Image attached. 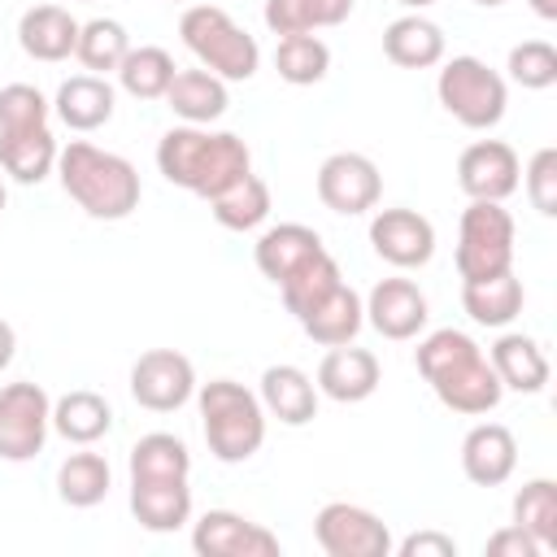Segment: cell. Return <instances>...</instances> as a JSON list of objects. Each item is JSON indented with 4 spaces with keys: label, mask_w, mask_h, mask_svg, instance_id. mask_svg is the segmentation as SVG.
<instances>
[{
    "label": "cell",
    "mask_w": 557,
    "mask_h": 557,
    "mask_svg": "<svg viewBox=\"0 0 557 557\" xmlns=\"http://www.w3.org/2000/svg\"><path fill=\"white\" fill-rule=\"evenodd\" d=\"M196 409L205 426V444L222 466L248 461L265 444V409L261 396L235 379L196 383Z\"/></svg>",
    "instance_id": "4"
},
{
    "label": "cell",
    "mask_w": 557,
    "mask_h": 557,
    "mask_svg": "<svg viewBox=\"0 0 557 557\" xmlns=\"http://www.w3.org/2000/svg\"><path fill=\"white\" fill-rule=\"evenodd\" d=\"M109 426H113V409L91 387H74L61 400H52V431L70 444H96L109 435Z\"/></svg>",
    "instance_id": "29"
},
{
    "label": "cell",
    "mask_w": 557,
    "mask_h": 557,
    "mask_svg": "<svg viewBox=\"0 0 557 557\" xmlns=\"http://www.w3.org/2000/svg\"><path fill=\"white\" fill-rule=\"evenodd\" d=\"M261 409L283 426H305L318 418V383L300 366H265L261 374Z\"/></svg>",
    "instance_id": "22"
},
{
    "label": "cell",
    "mask_w": 557,
    "mask_h": 557,
    "mask_svg": "<svg viewBox=\"0 0 557 557\" xmlns=\"http://www.w3.org/2000/svg\"><path fill=\"white\" fill-rule=\"evenodd\" d=\"M165 104L187 122V126H209L226 113L231 96H226V83L218 74H209L205 65L196 70H178L174 83L165 87Z\"/></svg>",
    "instance_id": "27"
},
{
    "label": "cell",
    "mask_w": 557,
    "mask_h": 557,
    "mask_svg": "<svg viewBox=\"0 0 557 557\" xmlns=\"http://www.w3.org/2000/svg\"><path fill=\"white\" fill-rule=\"evenodd\" d=\"M191 453L170 431H148L131 448V479H187Z\"/></svg>",
    "instance_id": "36"
},
{
    "label": "cell",
    "mask_w": 557,
    "mask_h": 557,
    "mask_svg": "<svg viewBox=\"0 0 557 557\" xmlns=\"http://www.w3.org/2000/svg\"><path fill=\"white\" fill-rule=\"evenodd\" d=\"M131 513L152 535L187 527L191 522V487H187V479H131Z\"/></svg>",
    "instance_id": "19"
},
{
    "label": "cell",
    "mask_w": 557,
    "mask_h": 557,
    "mask_svg": "<svg viewBox=\"0 0 557 557\" xmlns=\"http://www.w3.org/2000/svg\"><path fill=\"white\" fill-rule=\"evenodd\" d=\"M413 361H418V374L431 383L435 400H440L444 409H453V413L483 418V413H492V409L500 405V396H505V387H500V379H496L487 352H483L466 331H457V326L431 331V335L418 344Z\"/></svg>",
    "instance_id": "1"
},
{
    "label": "cell",
    "mask_w": 557,
    "mask_h": 557,
    "mask_svg": "<svg viewBox=\"0 0 557 557\" xmlns=\"http://www.w3.org/2000/svg\"><path fill=\"white\" fill-rule=\"evenodd\" d=\"M174 74H178L174 57H170L165 48H157V44L131 48V52L122 57V65H117V83H122V91L135 96V100H165V87L174 83Z\"/></svg>",
    "instance_id": "33"
},
{
    "label": "cell",
    "mask_w": 557,
    "mask_h": 557,
    "mask_svg": "<svg viewBox=\"0 0 557 557\" xmlns=\"http://www.w3.org/2000/svg\"><path fill=\"white\" fill-rule=\"evenodd\" d=\"M52 113L48 96L30 83H9L0 87V131H22V126H44Z\"/></svg>",
    "instance_id": "40"
},
{
    "label": "cell",
    "mask_w": 557,
    "mask_h": 557,
    "mask_svg": "<svg viewBox=\"0 0 557 557\" xmlns=\"http://www.w3.org/2000/svg\"><path fill=\"white\" fill-rule=\"evenodd\" d=\"M379 383H383V366L370 348L339 344V348H326V357L318 361V396H331L339 405L370 400Z\"/></svg>",
    "instance_id": "16"
},
{
    "label": "cell",
    "mask_w": 557,
    "mask_h": 557,
    "mask_svg": "<svg viewBox=\"0 0 557 557\" xmlns=\"http://www.w3.org/2000/svg\"><path fill=\"white\" fill-rule=\"evenodd\" d=\"M396 4H405V9H413V13H422L426 4H435V0H396Z\"/></svg>",
    "instance_id": "46"
},
{
    "label": "cell",
    "mask_w": 557,
    "mask_h": 557,
    "mask_svg": "<svg viewBox=\"0 0 557 557\" xmlns=\"http://www.w3.org/2000/svg\"><path fill=\"white\" fill-rule=\"evenodd\" d=\"M383 57L400 70H431L444 61V30L422 13H405V17L387 22Z\"/></svg>",
    "instance_id": "25"
},
{
    "label": "cell",
    "mask_w": 557,
    "mask_h": 557,
    "mask_svg": "<svg viewBox=\"0 0 557 557\" xmlns=\"http://www.w3.org/2000/svg\"><path fill=\"white\" fill-rule=\"evenodd\" d=\"M113 487V470L100 453H70L61 466H57V496L70 505V509H91L109 496Z\"/></svg>",
    "instance_id": "32"
},
{
    "label": "cell",
    "mask_w": 557,
    "mask_h": 557,
    "mask_svg": "<svg viewBox=\"0 0 557 557\" xmlns=\"http://www.w3.org/2000/svg\"><path fill=\"white\" fill-rule=\"evenodd\" d=\"M209 209H213L218 226H226V231H257L270 218V187H265V178H257L248 170L244 178H235L231 187L209 196Z\"/></svg>",
    "instance_id": "31"
},
{
    "label": "cell",
    "mask_w": 557,
    "mask_h": 557,
    "mask_svg": "<svg viewBox=\"0 0 557 557\" xmlns=\"http://www.w3.org/2000/svg\"><path fill=\"white\" fill-rule=\"evenodd\" d=\"M78 17L65 9V4H30L22 17H17V44L30 61H44V65H57L65 57H74V44H78Z\"/></svg>",
    "instance_id": "18"
},
{
    "label": "cell",
    "mask_w": 557,
    "mask_h": 557,
    "mask_svg": "<svg viewBox=\"0 0 557 557\" xmlns=\"http://www.w3.org/2000/svg\"><path fill=\"white\" fill-rule=\"evenodd\" d=\"M522 187L531 209H540L544 218H557V148H540L527 170H522Z\"/></svg>",
    "instance_id": "41"
},
{
    "label": "cell",
    "mask_w": 557,
    "mask_h": 557,
    "mask_svg": "<svg viewBox=\"0 0 557 557\" xmlns=\"http://www.w3.org/2000/svg\"><path fill=\"white\" fill-rule=\"evenodd\" d=\"M487 361L500 379L505 392H522V396H540L548 387V357L540 348V339L522 335V331H505L492 348Z\"/></svg>",
    "instance_id": "20"
},
{
    "label": "cell",
    "mask_w": 557,
    "mask_h": 557,
    "mask_svg": "<svg viewBox=\"0 0 557 557\" xmlns=\"http://www.w3.org/2000/svg\"><path fill=\"white\" fill-rule=\"evenodd\" d=\"M131 52V35L117 17H91L78 26V44H74V57L87 74H117L122 57Z\"/></svg>",
    "instance_id": "35"
},
{
    "label": "cell",
    "mask_w": 557,
    "mask_h": 557,
    "mask_svg": "<svg viewBox=\"0 0 557 557\" xmlns=\"http://www.w3.org/2000/svg\"><path fill=\"white\" fill-rule=\"evenodd\" d=\"M52 431V396L39 383L0 387V461H30Z\"/></svg>",
    "instance_id": "9"
},
{
    "label": "cell",
    "mask_w": 557,
    "mask_h": 557,
    "mask_svg": "<svg viewBox=\"0 0 557 557\" xmlns=\"http://www.w3.org/2000/svg\"><path fill=\"white\" fill-rule=\"evenodd\" d=\"M157 170L165 174V183L209 200L252 170V152L235 131H209V126L183 122V126H170L161 135Z\"/></svg>",
    "instance_id": "2"
},
{
    "label": "cell",
    "mask_w": 557,
    "mask_h": 557,
    "mask_svg": "<svg viewBox=\"0 0 557 557\" xmlns=\"http://www.w3.org/2000/svg\"><path fill=\"white\" fill-rule=\"evenodd\" d=\"M0 213H4V178H0Z\"/></svg>",
    "instance_id": "48"
},
{
    "label": "cell",
    "mask_w": 557,
    "mask_h": 557,
    "mask_svg": "<svg viewBox=\"0 0 557 557\" xmlns=\"http://www.w3.org/2000/svg\"><path fill=\"white\" fill-rule=\"evenodd\" d=\"M57 139L44 126H22V131H0V170L13 183H44L57 170Z\"/></svg>",
    "instance_id": "24"
},
{
    "label": "cell",
    "mask_w": 557,
    "mask_h": 557,
    "mask_svg": "<svg viewBox=\"0 0 557 557\" xmlns=\"http://www.w3.org/2000/svg\"><path fill=\"white\" fill-rule=\"evenodd\" d=\"M113 104H117V91L104 74H74L57 87L52 96V113L70 126V131H100L109 117H113Z\"/></svg>",
    "instance_id": "23"
},
{
    "label": "cell",
    "mask_w": 557,
    "mask_h": 557,
    "mask_svg": "<svg viewBox=\"0 0 557 557\" xmlns=\"http://www.w3.org/2000/svg\"><path fill=\"white\" fill-rule=\"evenodd\" d=\"M57 178L65 187V196L96 222H122L139 209V170L109 152V148H96L87 139H70L61 152H57Z\"/></svg>",
    "instance_id": "3"
},
{
    "label": "cell",
    "mask_w": 557,
    "mask_h": 557,
    "mask_svg": "<svg viewBox=\"0 0 557 557\" xmlns=\"http://www.w3.org/2000/svg\"><path fill=\"white\" fill-rule=\"evenodd\" d=\"M370 248L396 270H418L435 257V226L418 209H379L370 218Z\"/></svg>",
    "instance_id": "14"
},
{
    "label": "cell",
    "mask_w": 557,
    "mask_h": 557,
    "mask_svg": "<svg viewBox=\"0 0 557 557\" xmlns=\"http://www.w3.org/2000/svg\"><path fill=\"white\" fill-rule=\"evenodd\" d=\"M357 0H265L261 17L274 35H309L348 22Z\"/></svg>",
    "instance_id": "30"
},
{
    "label": "cell",
    "mask_w": 557,
    "mask_h": 557,
    "mask_svg": "<svg viewBox=\"0 0 557 557\" xmlns=\"http://www.w3.org/2000/svg\"><path fill=\"white\" fill-rule=\"evenodd\" d=\"M392 553H400V557H457V540L444 531H413L400 544H392Z\"/></svg>",
    "instance_id": "43"
},
{
    "label": "cell",
    "mask_w": 557,
    "mask_h": 557,
    "mask_svg": "<svg viewBox=\"0 0 557 557\" xmlns=\"http://www.w3.org/2000/svg\"><path fill=\"white\" fill-rule=\"evenodd\" d=\"M274 70L283 83L292 87H313L326 78L331 70V48L309 30V35H278V48H274Z\"/></svg>",
    "instance_id": "37"
},
{
    "label": "cell",
    "mask_w": 557,
    "mask_h": 557,
    "mask_svg": "<svg viewBox=\"0 0 557 557\" xmlns=\"http://www.w3.org/2000/svg\"><path fill=\"white\" fill-rule=\"evenodd\" d=\"M509 78L527 91H544L557 83V48L548 39H522L509 48V61H505Z\"/></svg>",
    "instance_id": "39"
},
{
    "label": "cell",
    "mask_w": 557,
    "mask_h": 557,
    "mask_svg": "<svg viewBox=\"0 0 557 557\" xmlns=\"http://www.w3.org/2000/svg\"><path fill=\"white\" fill-rule=\"evenodd\" d=\"M361 305H366V322L383 339H396V344L413 339L431 318V305L413 278H379Z\"/></svg>",
    "instance_id": "15"
},
{
    "label": "cell",
    "mask_w": 557,
    "mask_h": 557,
    "mask_svg": "<svg viewBox=\"0 0 557 557\" xmlns=\"http://www.w3.org/2000/svg\"><path fill=\"white\" fill-rule=\"evenodd\" d=\"M435 96H440V104L466 131H492L505 117V104H509L505 78L487 61H479V57H453V61H444V70L435 78Z\"/></svg>",
    "instance_id": "7"
},
{
    "label": "cell",
    "mask_w": 557,
    "mask_h": 557,
    "mask_svg": "<svg viewBox=\"0 0 557 557\" xmlns=\"http://www.w3.org/2000/svg\"><path fill=\"white\" fill-rule=\"evenodd\" d=\"M13 352H17V335H13V326L0 318V370H9Z\"/></svg>",
    "instance_id": "44"
},
{
    "label": "cell",
    "mask_w": 557,
    "mask_h": 557,
    "mask_svg": "<svg viewBox=\"0 0 557 557\" xmlns=\"http://www.w3.org/2000/svg\"><path fill=\"white\" fill-rule=\"evenodd\" d=\"M522 183V161L505 139H474L457 157V187L470 200H509Z\"/></svg>",
    "instance_id": "13"
},
{
    "label": "cell",
    "mask_w": 557,
    "mask_h": 557,
    "mask_svg": "<svg viewBox=\"0 0 557 557\" xmlns=\"http://www.w3.org/2000/svg\"><path fill=\"white\" fill-rule=\"evenodd\" d=\"M513 218L500 200H470L457 222V274L461 283L496 278L513 270Z\"/></svg>",
    "instance_id": "6"
},
{
    "label": "cell",
    "mask_w": 557,
    "mask_h": 557,
    "mask_svg": "<svg viewBox=\"0 0 557 557\" xmlns=\"http://www.w3.org/2000/svg\"><path fill=\"white\" fill-rule=\"evenodd\" d=\"M131 396L152 413H174L196 396V366L178 348H148L131 366Z\"/></svg>",
    "instance_id": "10"
},
{
    "label": "cell",
    "mask_w": 557,
    "mask_h": 557,
    "mask_svg": "<svg viewBox=\"0 0 557 557\" xmlns=\"http://www.w3.org/2000/svg\"><path fill=\"white\" fill-rule=\"evenodd\" d=\"M339 283H344V274H339L335 257L322 248L318 257H309L305 265H296V270L278 283V296H283V305H287L292 318H305V313H309L322 296H331Z\"/></svg>",
    "instance_id": "34"
},
{
    "label": "cell",
    "mask_w": 557,
    "mask_h": 557,
    "mask_svg": "<svg viewBox=\"0 0 557 557\" xmlns=\"http://www.w3.org/2000/svg\"><path fill=\"white\" fill-rule=\"evenodd\" d=\"M531 9H535V17H544V22H557V0H527Z\"/></svg>",
    "instance_id": "45"
},
{
    "label": "cell",
    "mask_w": 557,
    "mask_h": 557,
    "mask_svg": "<svg viewBox=\"0 0 557 557\" xmlns=\"http://www.w3.org/2000/svg\"><path fill=\"white\" fill-rule=\"evenodd\" d=\"M379 196H383V174L366 152H331L318 165V200L331 213H344V218L370 213Z\"/></svg>",
    "instance_id": "11"
},
{
    "label": "cell",
    "mask_w": 557,
    "mask_h": 557,
    "mask_svg": "<svg viewBox=\"0 0 557 557\" xmlns=\"http://www.w3.org/2000/svg\"><path fill=\"white\" fill-rule=\"evenodd\" d=\"M300 322V331L313 339V344H322V348H339V344H352L357 339V331H361V322H366V305H361V296L348 287V283H339L331 296H322L305 318H296Z\"/></svg>",
    "instance_id": "26"
},
{
    "label": "cell",
    "mask_w": 557,
    "mask_h": 557,
    "mask_svg": "<svg viewBox=\"0 0 557 557\" xmlns=\"http://www.w3.org/2000/svg\"><path fill=\"white\" fill-rule=\"evenodd\" d=\"M183 48L222 83H248L261 65L257 39L218 4H187L178 17Z\"/></svg>",
    "instance_id": "5"
},
{
    "label": "cell",
    "mask_w": 557,
    "mask_h": 557,
    "mask_svg": "<svg viewBox=\"0 0 557 557\" xmlns=\"http://www.w3.org/2000/svg\"><path fill=\"white\" fill-rule=\"evenodd\" d=\"M522 278L513 270L496 274V278H474V283H461V309L479 322V326H509L518 313H522Z\"/></svg>",
    "instance_id": "28"
},
{
    "label": "cell",
    "mask_w": 557,
    "mask_h": 557,
    "mask_svg": "<svg viewBox=\"0 0 557 557\" xmlns=\"http://www.w3.org/2000/svg\"><path fill=\"white\" fill-rule=\"evenodd\" d=\"M313 540L326 557H387L396 544L387 522L352 500H326L313 513Z\"/></svg>",
    "instance_id": "8"
},
{
    "label": "cell",
    "mask_w": 557,
    "mask_h": 557,
    "mask_svg": "<svg viewBox=\"0 0 557 557\" xmlns=\"http://www.w3.org/2000/svg\"><path fill=\"white\" fill-rule=\"evenodd\" d=\"M518 470V440L500 422H474L461 440V474L479 487H500Z\"/></svg>",
    "instance_id": "17"
},
{
    "label": "cell",
    "mask_w": 557,
    "mask_h": 557,
    "mask_svg": "<svg viewBox=\"0 0 557 557\" xmlns=\"http://www.w3.org/2000/svg\"><path fill=\"white\" fill-rule=\"evenodd\" d=\"M322 252V235L305 222H278V226H265L252 244V261L257 270L278 287L296 265H305L309 257Z\"/></svg>",
    "instance_id": "21"
},
{
    "label": "cell",
    "mask_w": 557,
    "mask_h": 557,
    "mask_svg": "<svg viewBox=\"0 0 557 557\" xmlns=\"http://www.w3.org/2000/svg\"><path fill=\"white\" fill-rule=\"evenodd\" d=\"M513 527H522L544 553L557 548V483L553 479H531L513 496Z\"/></svg>",
    "instance_id": "38"
},
{
    "label": "cell",
    "mask_w": 557,
    "mask_h": 557,
    "mask_svg": "<svg viewBox=\"0 0 557 557\" xmlns=\"http://www.w3.org/2000/svg\"><path fill=\"white\" fill-rule=\"evenodd\" d=\"M474 4H483V9H496V4H505V0H474Z\"/></svg>",
    "instance_id": "47"
},
{
    "label": "cell",
    "mask_w": 557,
    "mask_h": 557,
    "mask_svg": "<svg viewBox=\"0 0 557 557\" xmlns=\"http://www.w3.org/2000/svg\"><path fill=\"white\" fill-rule=\"evenodd\" d=\"M191 548L200 557H278L283 544L261 522L235 509H209L191 522Z\"/></svg>",
    "instance_id": "12"
},
{
    "label": "cell",
    "mask_w": 557,
    "mask_h": 557,
    "mask_svg": "<svg viewBox=\"0 0 557 557\" xmlns=\"http://www.w3.org/2000/svg\"><path fill=\"white\" fill-rule=\"evenodd\" d=\"M483 553H487V557H540L544 548H540L522 527H513V522H509V527H500V531H492V535H487Z\"/></svg>",
    "instance_id": "42"
}]
</instances>
